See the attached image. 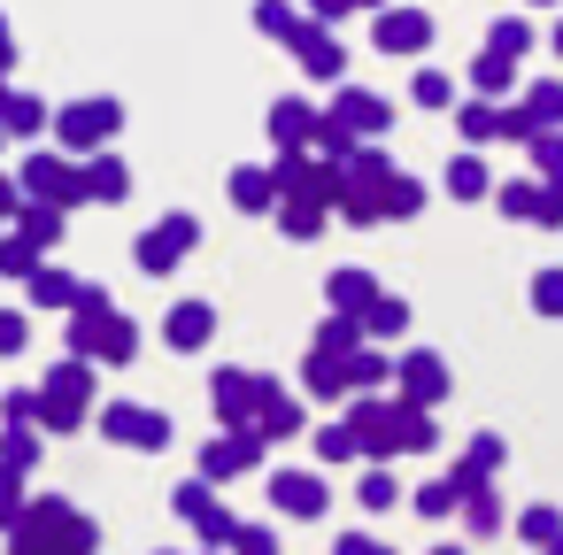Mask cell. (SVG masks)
I'll return each mask as SVG.
<instances>
[{
    "label": "cell",
    "mask_w": 563,
    "mask_h": 555,
    "mask_svg": "<svg viewBox=\"0 0 563 555\" xmlns=\"http://www.w3.org/2000/svg\"><path fill=\"white\" fill-rule=\"evenodd\" d=\"M9 555H101V524H93L78 501L40 493V501L16 517V532H9Z\"/></svg>",
    "instance_id": "6da1fadb"
},
{
    "label": "cell",
    "mask_w": 563,
    "mask_h": 555,
    "mask_svg": "<svg viewBox=\"0 0 563 555\" xmlns=\"http://www.w3.org/2000/svg\"><path fill=\"white\" fill-rule=\"evenodd\" d=\"M347 432L363 440V455H371V463H394V455L432 447V417H424V409H409V401H355V409H347Z\"/></svg>",
    "instance_id": "7a4b0ae2"
},
{
    "label": "cell",
    "mask_w": 563,
    "mask_h": 555,
    "mask_svg": "<svg viewBox=\"0 0 563 555\" xmlns=\"http://www.w3.org/2000/svg\"><path fill=\"white\" fill-rule=\"evenodd\" d=\"M132 347H140V324L117 317L101 286H86V301L70 309V355H86V363H124Z\"/></svg>",
    "instance_id": "3957f363"
},
{
    "label": "cell",
    "mask_w": 563,
    "mask_h": 555,
    "mask_svg": "<svg viewBox=\"0 0 563 555\" xmlns=\"http://www.w3.org/2000/svg\"><path fill=\"white\" fill-rule=\"evenodd\" d=\"M386 186H394L386 147H355L340 163V217L347 224H386Z\"/></svg>",
    "instance_id": "277c9868"
},
{
    "label": "cell",
    "mask_w": 563,
    "mask_h": 555,
    "mask_svg": "<svg viewBox=\"0 0 563 555\" xmlns=\"http://www.w3.org/2000/svg\"><path fill=\"white\" fill-rule=\"evenodd\" d=\"M86 409H93V363L70 355V363H55L40 378V432H78Z\"/></svg>",
    "instance_id": "5b68a950"
},
{
    "label": "cell",
    "mask_w": 563,
    "mask_h": 555,
    "mask_svg": "<svg viewBox=\"0 0 563 555\" xmlns=\"http://www.w3.org/2000/svg\"><path fill=\"white\" fill-rule=\"evenodd\" d=\"M170 509H178V517H186V524H194L209 547H240V532H247V524H240V517L217 501V486H209V478H186V486L170 493Z\"/></svg>",
    "instance_id": "8992f818"
},
{
    "label": "cell",
    "mask_w": 563,
    "mask_h": 555,
    "mask_svg": "<svg viewBox=\"0 0 563 555\" xmlns=\"http://www.w3.org/2000/svg\"><path fill=\"white\" fill-rule=\"evenodd\" d=\"M117 124H124V109H117V101H70V109L55 116V140H63L70 155H93Z\"/></svg>",
    "instance_id": "52a82bcc"
},
{
    "label": "cell",
    "mask_w": 563,
    "mask_h": 555,
    "mask_svg": "<svg viewBox=\"0 0 563 555\" xmlns=\"http://www.w3.org/2000/svg\"><path fill=\"white\" fill-rule=\"evenodd\" d=\"M24 193H32L40 209H70V201L86 193V170L63 163V155H32V163H24Z\"/></svg>",
    "instance_id": "ba28073f"
},
{
    "label": "cell",
    "mask_w": 563,
    "mask_h": 555,
    "mask_svg": "<svg viewBox=\"0 0 563 555\" xmlns=\"http://www.w3.org/2000/svg\"><path fill=\"white\" fill-rule=\"evenodd\" d=\"M194 240H201V217H186V209H178V217H163V224L140 240V270H155V278H163V270H178V255H186Z\"/></svg>",
    "instance_id": "9c48e42d"
},
{
    "label": "cell",
    "mask_w": 563,
    "mask_h": 555,
    "mask_svg": "<svg viewBox=\"0 0 563 555\" xmlns=\"http://www.w3.org/2000/svg\"><path fill=\"white\" fill-rule=\"evenodd\" d=\"M209 393H217V417H224L232 432H255V401H263V370H217V378H209Z\"/></svg>",
    "instance_id": "30bf717a"
},
{
    "label": "cell",
    "mask_w": 563,
    "mask_h": 555,
    "mask_svg": "<svg viewBox=\"0 0 563 555\" xmlns=\"http://www.w3.org/2000/svg\"><path fill=\"white\" fill-rule=\"evenodd\" d=\"M101 432L124 440V447H170V417H163V409H140V401L101 409Z\"/></svg>",
    "instance_id": "8fae6325"
},
{
    "label": "cell",
    "mask_w": 563,
    "mask_h": 555,
    "mask_svg": "<svg viewBox=\"0 0 563 555\" xmlns=\"http://www.w3.org/2000/svg\"><path fill=\"white\" fill-rule=\"evenodd\" d=\"M263 447H271L263 432H224L217 447H201V478H209V486H224V478L255 470V463H263Z\"/></svg>",
    "instance_id": "7c38bea8"
},
{
    "label": "cell",
    "mask_w": 563,
    "mask_h": 555,
    "mask_svg": "<svg viewBox=\"0 0 563 555\" xmlns=\"http://www.w3.org/2000/svg\"><path fill=\"white\" fill-rule=\"evenodd\" d=\"M401 401H409V409H440V401H448V363H440L432 347L401 355Z\"/></svg>",
    "instance_id": "4fadbf2b"
},
{
    "label": "cell",
    "mask_w": 563,
    "mask_h": 555,
    "mask_svg": "<svg viewBox=\"0 0 563 555\" xmlns=\"http://www.w3.org/2000/svg\"><path fill=\"white\" fill-rule=\"evenodd\" d=\"M271 501L286 517H324L332 509V486H324V470H278L271 478Z\"/></svg>",
    "instance_id": "5bb4252c"
},
{
    "label": "cell",
    "mask_w": 563,
    "mask_h": 555,
    "mask_svg": "<svg viewBox=\"0 0 563 555\" xmlns=\"http://www.w3.org/2000/svg\"><path fill=\"white\" fill-rule=\"evenodd\" d=\"M371 40H378V55H424V40H432V16H424V9H386Z\"/></svg>",
    "instance_id": "9a60e30c"
},
{
    "label": "cell",
    "mask_w": 563,
    "mask_h": 555,
    "mask_svg": "<svg viewBox=\"0 0 563 555\" xmlns=\"http://www.w3.org/2000/svg\"><path fill=\"white\" fill-rule=\"evenodd\" d=\"M332 116H340L347 132H363V140L394 132V109H386L378 93H363V86H340V93H332Z\"/></svg>",
    "instance_id": "2e32d148"
},
{
    "label": "cell",
    "mask_w": 563,
    "mask_h": 555,
    "mask_svg": "<svg viewBox=\"0 0 563 555\" xmlns=\"http://www.w3.org/2000/svg\"><path fill=\"white\" fill-rule=\"evenodd\" d=\"M494 201H501V217H525V224H563V193L555 186H494Z\"/></svg>",
    "instance_id": "e0dca14e"
},
{
    "label": "cell",
    "mask_w": 563,
    "mask_h": 555,
    "mask_svg": "<svg viewBox=\"0 0 563 555\" xmlns=\"http://www.w3.org/2000/svg\"><path fill=\"white\" fill-rule=\"evenodd\" d=\"M317 124H324V109H309V101H278V109H271V140H278V155L317 147Z\"/></svg>",
    "instance_id": "ac0fdd59"
},
{
    "label": "cell",
    "mask_w": 563,
    "mask_h": 555,
    "mask_svg": "<svg viewBox=\"0 0 563 555\" xmlns=\"http://www.w3.org/2000/svg\"><path fill=\"white\" fill-rule=\"evenodd\" d=\"M501 455H509V447H501V432H478V440H471V447H463V463H455V470H448V478H455V486H463V493H478V486H486V478H494V470H501Z\"/></svg>",
    "instance_id": "d6986e66"
},
{
    "label": "cell",
    "mask_w": 563,
    "mask_h": 555,
    "mask_svg": "<svg viewBox=\"0 0 563 555\" xmlns=\"http://www.w3.org/2000/svg\"><path fill=\"white\" fill-rule=\"evenodd\" d=\"M209 332H217V309H209V301H178V309L163 317V340H170V347H186V355H194Z\"/></svg>",
    "instance_id": "ffe728a7"
},
{
    "label": "cell",
    "mask_w": 563,
    "mask_h": 555,
    "mask_svg": "<svg viewBox=\"0 0 563 555\" xmlns=\"http://www.w3.org/2000/svg\"><path fill=\"white\" fill-rule=\"evenodd\" d=\"M301 386H309L317 401H347V393H355L347 363H340V355H324V347H309V363H301Z\"/></svg>",
    "instance_id": "44dd1931"
},
{
    "label": "cell",
    "mask_w": 563,
    "mask_h": 555,
    "mask_svg": "<svg viewBox=\"0 0 563 555\" xmlns=\"http://www.w3.org/2000/svg\"><path fill=\"white\" fill-rule=\"evenodd\" d=\"M255 432H263V440H286V432H301V409H294V393H286L278 378H263V401H255Z\"/></svg>",
    "instance_id": "7402d4cb"
},
{
    "label": "cell",
    "mask_w": 563,
    "mask_h": 555,
    "mask_svg": "<svg viewBox=\"0 0 563 555\" xmlns=\"http://www.w3.org/2000/svg\"><path fill=\"white\" fill-rule=\"evenodd\" d=\"M294 55H301V70H309V78H340V63H347V55H340V40H332L324 24H301Z\"/></svg>",
    "instance_id": "603a6c76"
},
{
    "label": "cell",
    "mask_w": 563,
    "mask_h": 555,
    "mask_svg": "<svg viewBox=\"0 0 563 555\" xmlns=\"http://www.w3.org/2000/svg\"><path fill=\"white\" fill-rule=\"evenodd\" d=\"M232 201H240L247 217H263V209H278V178H271L263 163H247V170H232Z\"/></svg>",
    "instance_id": "cb8c5ba5"
},
{
    "label": "cell",
    "mask_w": 563,
    "mask_h": 555,
    "mask_svg": "<svg viewBox=\"0 0 563 555\" xmlns=\"http://www.w3.org/2000/svg\"><path fill=\"white\" fill-rule=\"evenodd\" d=\"M332 301H340V317H371L378 278H371V270H340V278H332Z\"/></svg>",
    "instance_id": "d4e9b609"
},
{
    "label": "cell",
    "mask_w": 563,
    "mask_h": 555,
    "mask_svg": "<svg viewBox=\"0 0 563 555\" xmlns=\"http://www.w3.org/2000/svg\"><path fill=\"white\" fill-rule=\"evenodd\" d=\"M55 116L32 101V93H9V109H0V132H9V140H32V132H47Z\"/></svg>",
    "instance_id": "484cf974"
},
{
    "label": "cell",
    "mask_w": 563,
    "mask_h": 555,
    "mask_svg": "<svg viewBox=\"0 0 563 555\" xmlns=\"http://www.w3.org/2000/svg\"><path fill=\"white\" fill-rule=\"evenodd\" d=\"M317 347L340 355V363H355V355H363V317H332V324L317 332Z\"/></svg>",
    "instance_id": "4316f807"
},
{
    "label": "cell",
    "mask_w": 563,
    "mask_h": 555,
    "mask_svg": "<svg viewBox=\"0 0 563 555\" xmlns=\"http://www.w3.org/2000/svg\"><path fill=\"white\" fill-rule=\"evenodd\" d=\"M463 501H471V493H463L455 478H424V486H417V517H455Z\"/></svg>",
    "instance_id": "83f0119b"
},
{
    "label": "cell",
    "mask_w": 563,
    "mask_h": 555,
    "mask_svg": "<svg viewBox=\"0 0 563 555\" xmlns=\"http://www.w3.org/2000/svg\"><path fill=\"white\" fill-rule=\"evenodd\" d=\"M47 263H40V247L24 240V232H9V240H0V278H40Z\"/></svg>",
    "instance_id": "f1b7e54d"
},
{
    "label": "cell",
    "mask_w": 563,
    "mask_h": 555,
    "mask_svg": "<svg viewBox=\"0 0 563 555\" xmlns=\"http://www.w3.org/2000/svg\"><path fill=\"white\" fill-rule=\"evenodd\" d=\"M301 24H309V16H294L286 0H255V32H271V40H286V47H294V40H301Z\"/></svg>",
    "instance_id": "f546056e"
},
{
    "label": "cell",
    "mask_w": 563,
    "mask_h": 555,
    "mask_svg": "<svg viewBox=\"0 0 563 555\" xmlns=\"http://www.w3.org/2000/svg\"><path fill=\"white\" fill-rule=\"evenodd\" d=\"M525 47H532V24H525V16H501V24H486V55H509V63H517Z\"/></svg>",
    "instance_id": "4dcf8cb0"
},
{
    "label": "cell",
    "mask_w": 563,
    "mask_h": 555,
    "mask_svg": "<svg viewBox=\"0 0 563 555\" xmlns=\"http://www.w3.org/2000/svg\"><path fill=\"white\" fill-rule=\"evenodd\" d=\"M86 193H93V201H124V163H117V155H93V163H86Z\"/></svg>",
    "instance_id": "1f68e13d"
},
{
    "label": "cell",
    "mask_w": 563,
    "mask_h": 555,
    "mask_svg": "<svg viewBox=\"0 0 563 555\" xmlns=\"http://www.w3.org/2000/svg\"><path fill=\"white\" fill-rule=\"evenodd\" d=\"M32 293H40L47 309H78V301H86V286H78L70 270H40V278H32Z\"/></svg>",
    "instance_id": "d6a6232c"
},
{
    "label": "cell",
    "mask_w": 563,
    "mask_h": 555,
    "mask_svg": "<svg viewBox=\"0 0 563 555\" xmlns=\"http://www.w3.org/2000/svg\"><path fill=\"white\" fill-rule=\"evenodd\" d=\"M363 332H371V340H394V332H409V301L378 293V301H371V317H363Z\"/></svg>",
    "instance_id": "836d02e7"
},
{
    "label": "cell",
    "mask_w": 563,
    "mask_h": 555,
    "mask_svg": "<svg viewBox=\"0 0 563 555\" xmlns=\"http://www.w3.org/2000/svg\"><path fill=\"white\" fill-rule=\"evenodd\" d=\"M355 501H363L371 517H378V509H394V501H401V486H394V470H386V463H371V470H363V486H355Z\"/></svg>",
    "instance_id": "e575fe53"
},
{
    "label": "cell",
    "mask_w": 563,
    "mask_h": 555,
    "mask_svg": "<svg viewBox=\"0 0 563 555\" xmlns=\"http://www.w3.org/2000/svg\"><path fill=\"white\" fill-rule=\"evenodd\" d=\"M517 540H532V547H555V540H563V517H555L548 501H532V509L517 517Z\"/></svg>",
    "instance_id": "d590c367"
},
{
    "label": "cell",
    "mask_w": 563,
    "mask_h": 555,
    "mask_svg": "<svg viewBox=\"0 0 563 555\" xmlns=\"http://www.w3.org/2000/svg\"><path fill=\"white\" fill-rule=\"evenodd\" d=\"M0 463H9V470H32V463H40V424H9V440H0Z\"/></svg>",
    "instance_id": "8d00e7d4"
},
{
    "label": "cell",
    "mask_w": 563,
    "mask_h": 555,
    "mask_svg": "<svg viewBox=\"0 0 563 555\" xmlns=\"http://www.w3.org/2000/svg\"><path fill=\"white\" fill-rule=\"evenodd\" d=\"M448 193H455V201H478V193H486V163H478V155H455V163H448Z\"/></svg>",
    "instance_id": "74e56055"
},
{
    "label": "cell",
    "mask_w": 563,
    "mask_h": 555,
    "mask_svg": "<svg viewBox=\"0 0 563 555\" xmlns=\"http://www.w3.org/2000/svg\"><path fill=\"white\" fill-rule=\"evenodd\" d=\"M16 232H24L32 247H55V240H63V209H40V201H32V209L16 217Z\"/></svg>",
    "instance_id": "f35d334b"
},
{
    "label": "cell",
    "mask_w": 563,
    "mask_h": 555,
    "mask_svg": "<svg viewBox=\"0 0 563 555\" xmlns=\"http://www.w3.org/2000/svg\"><path fill=\"white\" fill-rule=\"evenodd\" d=\"M525 109H532L540 132H555V124H563V86H555V78H548V86H525Z\"/></svg>",
    "instance_id": "ab89813d"
},
{
    "label": "cell",
    "mask_w": 563,
    "mask_h": 555,
    "mask_svg": "<svg viewBox=\"0 0 563 555\" xmlns=\"http://www.w3.org/2000/svg\"><path fill=\"white\" fill-rule=\"evenodd\" d=\"M32 501H24V470H9L0 463V532H16V517H24Z\"/></svg>",
    "instance_id": "60d3db41"
},
{
    "label": "cell",
    "mask_w": 563,
    "mask_h": 555,
    "mask_svg": "<svg viewBox=\"0 0 563 555\" xmlns=\"http://www.w3.org/2000/svg\"><path fill=\"white\" fill-rule=\"evenodd\" d=\"M509 78H517L509 55H478V63H471V86H478V93H509Z\"/></svg>",
    "instance_id": "b9f144b4"
},
{
    "label": "cell",
    "mask_w": 563,
    "mask_h": 555,
    "mask_svg": "<svg viewBox=\"0 0 563 555\" xmlns=\"http://www.w3.org/2000/svg\"><path fill=\"white\" fill-rule=\"evenodd\" d=\"M494 101H455V124H463V140H494Z\"/></svg>",
    "instance_id": "7bdbcfd3"
},
{
    "label": "cell",
    "mask_w": 563,
    "mask_h": 555,
    "mask_svg": "<svg viewBox=\"0 0 563 555\" xmlns=\"http://www.w3.org/2000/svg\"><path fill=\"white\" fill-rule=\"evenodd\" d=\"M409 93H417V109H455V86H448L440 70H417V86H409Z\"/></svg>",
    "instance_id": "ee69618b"
},
{
    "label": "cell",
    "mask_w": 563,
    "mask_h": 555,
    "mask_svg": "<svg viewBox=\"0 0 563 555\" xmlns=\"http://www.w3.org/2000/svg\"><path fill=\"white\" fill-rule=\"evenodd\" d=\"M417 209H424V186L394 170V186H386V217H417Z\"/></svg>",
    "instance_id": "f6af8a7d"
},
{
    "label": "cell",
    "mask_w": 563,
    "mask_h": 555,
    "mask_svg": "<svg viewBox=\"0 0 563 555\" xmlns=\"http://www.w3.org/2000/svg\"><path fill=\"white\" fill-rule=\"evenodd\" d=\"M317 455H324V463H347V455H363V440H355L347 424H324V432H317Z\"/></svg>",
    "instance_id": "bcb514c9"
},
{
    "label": "cell",
    "mask_w": 563,
    "mask_h": 555,
    "mask_svg": "<svg viewBox=\"0 0 563 555\" xmlns=\"http://www.w3.org/2000/svg\"><path fill=\"white\" fill-rule=\"evenodd\" d=\"M532 309L540 317H563V270H532Z\"/></svg>",
    "instance_id": "7dc6e473"
},
{
    "label": "cell",
    "mask_w": 563,
    "mask_h": 555,
    "mask_svg": "<svg viewBox=\"0 0 563 555\" xmlns=\"http://www.w3.org/2000/svg\"><path fill=\"white\" fill-rule=\"evenodd\" d=\"M532 163H540V178L563 193V140H555V132H540V140H532Z\"/></svg>",
    "instance_id": "c3c4849f"
},
{
    "label": "cell",
    "mask_w": 563,
    "mask_h": 555,
    "mask_svg": "<svg viewBox=\"0 0 563 555\" xmlns=\"http://www.w3.org/2000/svg\"><path fill=\"white\" fill-rule=\"evenodd\" d=\"M0 417H9V424H40V386H16V393H0Z\"/></svg>",
    "instance_id": "681fc988"
},
{
    "label": "cell",
    "mask_w": 563,
    "mask_h": 555,
    "mask_svg": "<svg viewBox=\"0 0 563 555\" xmlns=\"http://www.w3.org/2000/svg\"><path fill=\"white\" fill-rule=\"evenodd\" d=\"M278 232L286 240H317L324 232V209H278Z\"/></svg>",
    "instance_id": "f907efd6"
},
{
    "label": "cell",
    "mask_w": 563,
    "mask_h": 555,
    "mask_svg": "<svg viewBox=\"0 0 563 555\" xmlns=\"http://www.w3.org/2000/svg\"><path fill=\"white\" fill-rule=\"evenodd\" d=\"M347 378H355V393H371V386H386V355H378V347H363V355L347 363Z\"/></svg>",
    "instance_id": "816d5d0a"
},
{
    "label": "cell",
    "mask_w": 563,
    "mask_h": 555,
    "mask_svg": "<svg viewBox=\"0 0 563 555\" xmlns=\"http://www.w3.org/2000/svg\"><path fill=\"white\" fill-rule=\"evenodd\" d=\"M463 517H471V532H501V501H494L486 486H478V493L463 501Z\"/></svg>",
    "instance_id": "f5cc1de1"
},
{
    "label": "cell",
    "mask_w": 563,
    "mask_h": 555,
    "mask_svg": "<svg viewBox=\"0 0 563 555\" xmlns=\"http://www.w3.org/2000/svg\"><path fill=\"white\" fill-rule=\"evenodd\" d=\"M24 340H32V324L16 309H0V355H24Z\"/></svg>",
    "instance_id": "db71d44e"
},
{
    "label": "cell",
    "mask_w": 563,
    "mask_h": 555,
    "mask_svg": "<svg viewBox=\"0 0 563 555\" xmlns=\"http://www.w3.org/2000/svg\"><path fill=\"white\" fill-rule=\"evenodd\" d=\"M332 555H394V547H386V540H371V532H340V547H332Z\"/></svg>",
    "instance_id": "11a10c76"
},
{
    "label": "cell",
    "mask_w": 563,
    "mask_h": 555,
    "mask_svg": "<svg viewBox=\"0 0 563 555\" xmlns=\"http://www.w3.org/2000/svg\"><path fill=\"white\" fill-rule=\"evenodd\" d=\"M240 555H278V540H271L263 524H247V532H240Z\"/></svg>",
    "instance_id": "9f6ffc18"
},
{
    "label": "cell",
    "mask_w": 563,
    "mask_h": 555,
    "mask_svg": "<svg viewBox=\"0 0 563 555\" xmlns=\"http://www.w3.org/2000/svg\"><path fill=\"white\" fill-rule=\"evenodd\" d=\"M355 0H309V24H332V16H347Z\"/></svg>",
    "instance_id": "6f0895ef"
},
{
    "label": "cell",
    "mask_w": 563,
    "mask_h": 555,
    "mask_svg": "<svg viewBox=\"0 0 563 555\" xmlns=\"http://www.w3.org/2000/svg\"><path fill=\"white\" fill-rule=\"evenodd\" d=\"M16 63V32H9V16H0V70Z\"/></svg>",
    "instance_id": "680465c9"
},
{
    "label": "cell",
    "mask_w": 563,
    "mask_h": 555,
    "mask_svg": "<svg viewBox=\"0 0 563 555\" xmlns=\"http://www.w3.org/2000/svg\"><path fill=\"white\" fill-rule=\"evenodd\" d=\"M0 217H16V178H0Z\"/></svg>",
    "instance_id": "91938a15"
},
{
    "label": "cell",
    "mask_w": 563,
    "mask_h": 555,
    "mask_svg": "<svg viewBox=\"0 0 563 555\" xmlns=\"http://www.w3.org/2000/svg\"><path fill=\"white\" fill-rule=\"evenodd\" d=\"M355 9H378V16H386V0H355Z\"/></svg>",
    "instance_id": "94428289"
},
{
    "label": "cell",
    "mask_w": 563,
    "mask_h": 555,
    "mask_svg": "<svg viewBox=\"0 0 563 555\" xmlns=\"http://www.w3.org/2000/svg\"><path fill=\"white\" fill-rule=\"evenodd\" d=\"M555 55H563V24H555Z\"/></svg>",
    "instance_id": "6125c7cd"
},
{
    "label": "cell",
    "mask_w": 563,
    "mask_h": 555,
    "mask_svg": "<svg viewBox=\"0 0 563 555\" xmlns=\"http://www.w3.org/2000/svg\"><path fill=\"white\" fill-rule=\"evenodd\" d=\"M540 555H563V540H555V547H540Z\"/></svg>",
    "instance_id": "be15d7a7"
},
{
    "label": "cell",
    "mask_w": 563,
    "mask_h": 555,
    "mask_svg": "<svg viewBox=\"0 0 563 555\" xmlns=\"http://www.w3.org/2000/svg\"><path fill=\"white\" fill-rule=\"evenodd\" d=\"M432 555H463V547H432Z\"/></svg>",
    "instance_id": "e7e4bbea"
},
{
    "label": "cell",
    "mask_w": 563,
    "mask_h": 555,
    "mask_svg": "<svg viewBox=\"0 0 563 555\" xmlns=\"http://www.w3.org/2000/svg\"><path fill=\"white\" fill-rule=\"evenodd\" d=\"M0 109H9V86H0Z\"/></svg>",
    "instance_id": "03108f58"
},
{
    "label": "cell",
    "mask_w": 563,
    "mask_h": 555,
    "mask_svg": "<svg viewBox=\"0 0 563 555\" xmlns=\"http://www.w3.org/2000/svg\"><path fill=\"white\" fill-rule=\"evenodd\" d=\"M0 140H9V132H0Z\"/></svg>",
    "instance_id": "003e7915"
}]
</instances>
